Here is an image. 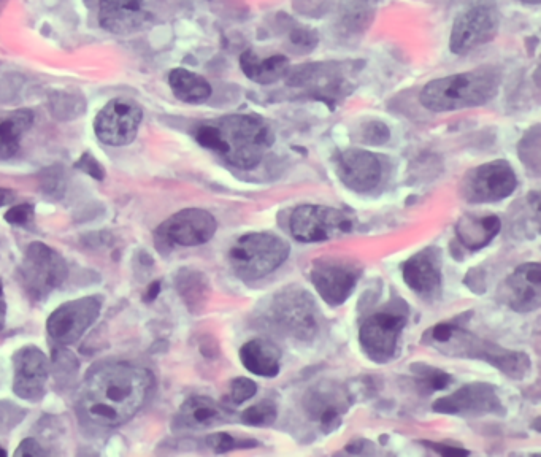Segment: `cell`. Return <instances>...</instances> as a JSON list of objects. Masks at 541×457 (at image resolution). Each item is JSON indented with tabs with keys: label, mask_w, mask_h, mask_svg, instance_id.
Returning <instances> with one entry per match:
<instances>
[{
	"label": "cell",
	"mask_w": 541,
	"mask_h": 457,
	"mask_svg": "<svg viewBox=\"0 0 541 457\" xmlns=\"http://www.w3.org/2000/svg\"><path fill=\"white\" fill-rule=\"evenodd\" d=\"M175 289L189 312L194 315L204 312L208 300L212 297V286L207 275L189 267L178 270L175 275Z\"/></svg>",
	"instance_id": "484cf974"
},
{
	"label": "cell",
	"mask_w": 541,
	"mask_h": 457,
	"mask_svg": "<svg viewBox=\"0 0 541 457\" xmlns=\"http://www.w3.org/2000/svg\"><path fill=\"white\" fill-rule=\"evenodd\" d=\"M258 392V385L250 378L238 377L231 381L229 386V400L234 405H242L253 399Z\"/></svg>",
	"instance_id": "d6a6232c"
},
{
	"label": "cell",
	"mask_w": 541,
	"mask_h": 457,
	"mask_svg": "<svg viewBox=\"0 0 541 457\" xmlns=\"http://www.w3.org/2000/svg\"><path fill=\"white\" fill-rule=\"evenodd\" d=\"M240 69L248 80L258 85H273L288 73L289 59L284 54L261 59L253 50H245L240 54Z\"/></svg>",
	"instance_id": "d4e9b609"
},
{
	"label": "cell",
	"mask_w": 541,
	"mask_h": 457,
	"mask_svg": "<svg viewBox=\"0 0 541 457\" xmlns=\"http://www.w3.org/2000/svg\"><path fill=\"white\" fill-rule=\"evenodd\" d=\"M143 120V110L134 100L113 99L94 120L97 139L108 146H124L134 142Z\"/></svg>",
	"instance_id": "4fadbf2b"
},
{
	"label": "cell",
	"mask_w": 541,
	"mask_h": 457,
	"mask_svg": "<svg viewBox=\"0 0 541 457\" xmlns=\"http://www.w3.org/2000/svg\"><path fill=\"white\" fill-rule=\"evenodd\" d=\"M34 123V113L27 108L0 112V161L10 159L18 153L24 134Z\"/></svg>",
	"instance_id": "4316f807"
},
{
	"label": "cell",
	"mask_w": 541,
	"mask_h": 457,
	"mask_svg": "<svg viewBox=\"0 0 541 457\" xmlns=\"http://www.w3.org/2000/svg\"><path fill=\"white\" fill-rule=\"evenodd\" d=\"M153 385V373L140 365H99L86 375L81 388V411L97 426H123L142 410Z\"/></svg>",
	"instance_id": "6da1fadb"
},
{
	"label": "cell",
	"mask_w": 541,
	"mask_h": 457,
	"mask_svg": "<svg viewBox=\"0 0 541 457\" xmlns=\"http://www.w3.org/2000/svg\"><path fill=\"white\" fill-rule=\"evenodd\" d=\"M435 413L454 416L505 415L499 392L488 383H470L449 396L435 400Z\"/></svg>",
	"instance_id": "9a60e30c"
},
{
	"label": "cell",
	"mask_w": 541,
	"mask_h": 457,
	"mask_svg": "<svg viewBox=\"0 0 541 457\" xmlns=\"http://www.w3.org/2000/svg\"><path fill=\"white\" fill-rule=\"evenodd\" d=\"M364 265L350 256L329 254L311 264L310 281L319 297L330 307H340L350 299L361 280Z\"/></svg>",
	"instance_id": "52a82bcc"
},
{
	"label": "cell",
	"mask_w": 541,
	"mask_h": 457,
	"mask_svg": "<svg viewBox=\"0 0 541 457\" xmlns=\"http://www.w3.org/2000/svg\"><path fill=\"white\" fill-rule=\"evenodd\" d=\"M499 296L513 312H537L541 305V265L527 262L516 267L500 286Z\"/></svg>",
	"instance_id": "ffe728a7"
},
{
	"label": "cell",
	"mask_w": 541,
	"mask_h": 457,
	"mask_svg": "<svg viewBox=\"0 0 541 457\" xmlns=\"http://www.w3.org/2000/svg\"><path fill=\"white\" fill-rule=\"evenodd\" d=\"M289 40H291L294 47L304 51L315 48L316 43H318V37H316L315 32L308 31V29H304V27L294 29V31L291 32V35H289Z\"/></svg>",
	"instance_id": "8d00e7d4"
},
{
	"label": "cell",
	"mask_w": 541,
	"mask_h": 457,
	"mask_svg": "<svg viewBox=\"0 0 541 457\" xmlns=\"http://www.w3.org/2000/svg\"><path fill=\"white\" fill-rule=\"evenodd\" d=\"M318 307L305 289L291 288L278 291L265 308V321L273 332L284 337L310 342L319 332Z\"/></svg>",
	"instance_id": "277c9868"
},
{
	"label": "cell",
	"mask_w": 541,
	"mask_h": 457,
	"mask_svg": "<svg viewBox=\"0 0 541 457\" xmlns=\"http://www.w3.org/2000/svg\"><path fill=\"white\" fill-rule=\"evenodd\" d=\"M16 196L10 189L0 188V207L10 205L15 202Z\"/></svg>",
	"instance_id": "b9f144b4"
},
{
	"label": "cell",
	"mask_w": 541,
	"mask_h": 457,
	"mask_svg": "<svg viewBox=\"0 0 541 457\" xmlns=\"http://www.w3.org/2000/svg\"><path fill=\"white\" fill-rule=\"evenodd\" d=\"M353 229L350 216L327 205H300L289 219L292 237L304 243L327 242Z\"/></svg>",
	"instance_id": "30bf717a"
},
{
	"label": "cell",
	"mask_w": 541,
	"mask_h": 457,
	"mask_svg": "<svg viewBox=\"0 0 541 457\" xmlns=\"http://www.w3.org/2000/svg\"><path fill=\"white\" fill-rule=\"evenodd\" d=\"M194 139L229 166L250 170L261 164L273 143L272 129L254 113H234L199 124Z\"/></svg>",
	"instance_id": "7a4b0ae2"
},
{
	"label": "cell",
	"mask_w": 541,
	"mask_h": 457,
	"mask_svg": "<svg viewBox=\"0 0 541 457\" xmlns=\"http://www.w3.org/2000/svg\"><path fill=\"white\" fill-rule=\"evenodd\" d=\"M69 277L66 259L42 242L27 246L18 269V278L27 296L34 302L47 299Z\"/></svg>",
	"instance_id": "8992f818"
},
{
	"label": "cell",
	"mask_w": 541,
	"mask_h": 457,
	"mask_svg": "<svg viewBox=\"0 0 541 457\" xmlns=\"http://www.w3.org/2000/svg\"><path fill=\"white\" fill-rule=\"evenodd\" d=\"M226 419V411L207 396H192L185 400L175 416V427L189 431H204L218 426Z\"/></svg>",
	"instance_id": "7402d4cb"
},
{
	"label": "cell",
	"mask_w": 541,
	"mask_h": 457,
	"mask_svg": "<svg viewBox=\"0 0 541 457\" xmlns=\"http://www.w3.org/2000/svg\"><path fill=\"white\" fill-rule=\"evenodd\" d=\"M291 246L270 232L246 234L232 246L229 262L238 278L256 281L267 277L286 262Z\"/></svg>",
	"instance_id": "5b68a950"
},
{
	"label": "cell",
	"mask_w": 541,
	"mask_h": 457,
	"mask_svg": "<svg viewBox=\"0 0 541 457\" xmlns=\"http://www.w3.org/2000/svg\"><path fill=\"white\" fill-rule=\"evenodd\" d=\"M424 445L429 446L435 453L442 454V456H467V454H470V451L457 445H445V443L434 442H424Z\"/></svg>",
	"instance_id": "ab89813d"
},
{
	"label": "cell",
	"mask_w": 541,
	"mask_h": 457,
	"mask_svg": "<svg viewBox=\"0 0 541 457\" xmlns=\"http://www.w3.org/2000/svg\"><path fill=\"white\" fill-rule=\"evenodd\" d=\"M35 208L32 204L13 205L5 213V221L12 226L27 227L34 223Z\"/></svg>",
	"instance_id": "e575fe53"
},
{
	"label": "cell",
	"mask_w": 541,
	"mask_h": 457,
	"mask_svg": "<svg viewBox=\"0 0 541 457\" xmlns=\"http://www.w3.org/2000/svg\"><path fill=\"white\" fill-rule=\"evenodd\" d=\"M5 0H0V7H2V4H4Z\"/></svg>",
	"instance_id": "bcb514c9"
},
{
	"label": "cell",
	"mask_w": 541,
	"mask_h": 457,
	"mask_svg": "<svg viewBox=\"0 0 541 457\" xmlns=\"http://www.w3.org/2000/svg\"><path fill=\"white\" fill-rule=\"evenodd\" d=\"M500 15L491 4H476L457 16L451 35L449 50L454 54L470 53L475 48L492 42L499 32Z\"/></svg>",
	"instance_id": "8fae6325"
},
{
	"label": "cell",
	"mask_w": 541,
	"mask_h": 457,
	"mask_svg": "<svg viewBox=\"0 0 541 457\" xmlns=\"http://www.w3.org/2000/svg\"><path fill=\"white\" fill-rule=\"evenodd\" d=\"M5 319H7V302H5L4 285L0 280V331L5 327Z\"/></svg>",
	"instance_id": "60d3db41"
},
{
	"label": "cell",
	"mask_w": 541,
	"mask_h": 457,
	"mask_svg": "<svg viewBox=\"0 0 541 457\" xmlns=\"http://www.w3.org/2000/svg\"><path fill=\"white\" fill-rule=\"evenodd\" d=\"M7 456V451L4 450V448H0V457Z\"/></svg>",
	"instance_id": "f6af8a7d"
},
{
	"label": "cell",
	"mask_w": 541,
	"mask_h": 457,
	"mask_svg": "<svg viewBox=\"0 0 541 457\" xmlns=\"http://www.w3.org/2000/svg\"><path fill=\"white\" fill-rule=\"evenodd\" d=\"M372 0H346V21L351 26H364L367 15H372Z\"/></svg>",
	"instance_id": "836d02e7"
},
{
	"label": "cell",
	"mask_w": 541,
	"mask_h": 457,
	"mask_svg": "<svg viewBox=\"0 0 541 457\" xmlns=\"http://www.w3.org/2000/svg\"><path fill=\"white\" fill-rule=\"evenodd\" d=\"M100 310L102 300L96 296L81 297L62 304L48 318V337L58 346L77 343L96 323Z\"/></svg>",
	"instance_id": "7c38bea8"
},
{
	"label": "cell",
	"mask_w": 541,
	"mask_h": 457,
	"mask_svg": "<svg viewBox=\"0 0 541 457\" xmlns=\"http://www.w3.org/2000/svg\"><path fill=\"white\" fill-rule=\"evenodd\" d=\"M159 291H161V283L159 281L151 283L150 288L146 289L145 302H153L159 296Z\"/></svg>",
	"instance_id": "7bdbcfd3"
},
{
	"label": "cell",
	"mask_w": 541,
	"mask_h": 457,
	"mask_svg": "<svg viewBox=\"0 0 541 457\" xmlns=\"http://www.w3.org/2000/svg\"><path fill=\"white\" fill-rule=\"evenodd\" d=\"M50 364L40 348L23 346L13 354V392L27 402H40L47 392Z\"/></svg>",
	"instance_id": "2e32d148"
},
{
	"label": "cell",
	"mask_w": 541,
	"mask_h": 457,
	"mask_svg": "<svg viewBox=\"0 0 541 457\" xmlns=\"http://www.w3.org/2000/svg\"><path fill=\"white\" fill-rule=\"evenodd\" d=\"M15 456L42 457L48 456V453L43 450L37 440H34V438H26V440H23L21 445L18 446V450L15 451Z\"/></svg>",
	"instance_id": "f35d334b"
},
{
	"label": "cell",
	"mask_w": 541,
	"mask_h": 457,
	"mask_svg": "<svg viewBox=\"0 0 541 457\" xmlns=\"http://www.w3.org/2000/svg\"><path fill=\"white\" fill-rule=\"evenodd\" d=\"M518 188V175L503 159L473 167L462 177L459 194L469 204H494L507 199Z\"/></svg>",
	"instance_id": "9c48e42d"
},
{
	"label": "cell",
	"mask_w": 541,
	"mask_h": 457,
	"mask_svg": "<svg viewBox=\"0 0 541 457\" xmlns=\"http://www.w3.org/2000/svg\"><path fill=\"white\" fill-rule=\"evenodd\" d=\"M402 277L405 285L421 299L429 302L438 299L442 294V251L429 246L413 254L402 264Z\"/></svg>",
	"instance_id": "d6986e66"
},
{
	"label": "cell",
	"mask_w": 541,
	"mask_h": 457,
	"mask_svg": "<svg viewBox=\"0 0 541 457\" xmlns=\"http://www.w3.org/2000/svg\"><path fill=\"white\" fill-rule=\"evenodd\" d=\"M169 86L173 96L185 104H202L212 96V85L197 73L186 69H173L169 73Z\"/></svg>",
	"instance_id": "83f0119b"
},
{
	"label": "cell",
	"mask_w": 541,
	"mask_h": 457,
	"mask_svg": "<svg viewBox=\"0 0 541 457\" xmlns=\"http://www.w3.org/2000/svg\"><path fill=\"white\" fill-rule=\"evenodd\" d=\"M411 372L418 377L419 385L426 391H445L453 383V377L443 370L427 364L411 365Z\"/></svg>",
	"instance_id": "f1b7e54d"
},
{
	"label": "cell",
	"mask_w": 541,
	"mask_h": 457,
	"mask_svg": "<svg viewBox=\"0 0 541 457\" xmlns=\"http://www.w3.org/2000/svg\"><path fill=\"white\" fill-rule=\"evenodd\" d=\"M218 223L215 216L202 208H185L158 227L156 237L165 245L199 246L215 237Z\"/></svg>",
	"instance_id": "5bb4252c"
},
{
	"label": "cell",
	"mask_w": 541,
	"mask_h": 457,
	"mask_svg": "<svg viewBox=\"0 0 541 457\" xmlns=\"http://www.w3.org/2000/svg\"><path fill=\"white\" fill-rule=\"evenodd\" d=\"M207 445L212 448L215 453L223 454L235 450H248V448H256L259 442L253 438H237L227 432H216V434L208 435Z\"/></svg>",
	"instance_id": "1f68e13d"
},
{
	"label": "cell",
	"mask_w": 541,
	"mask_h": 457,
	"mask_svg": "<svg viewBox=\"0 0 541 457\" xmlns=\"http://www.w3.org/2000/svg\"><path fill=\"white\" fill-rule=\"evenodd\" d=\"M75 167L81 170V172L86 173V175H89V177L94 178V180H105L104 167H102V164L91 153L81 154V158L75 162Z\"/></svg>",
	"instance_id": "d590c367"
},
{
	"label": "cell",
	"mask_w": 541,
	"mask_h": 457,
	"mask_svg": "<svg viewBox=\"0 0 541 457\" xmlns=\"http://www.w3.org/2000/svg\"><path fill=\"white\" fill-rule=\"evenodd\" d=\"M519 2H522V4L538 5L541 0H519Z\"/></svg>",
	"instance_id": "ee69618b"
},
{
	"label": "cell",
	"mask_w": 541,
	"mask_h": 457,
	"mask_svg": "<svg viewBox=\"0 0 541 457\" xmlns=\"http://www.w3.org/2000/svg\"><path fill=\"white\" fill-rule=\"evenodd\" d=\"M277 416V404L273 400L265 399L258 402V404L251 405L250 408H246L240 415V419L246 426L265 427L275 423Z\"/></svg>",
	"instance_id": "4dcf8cb0"
},
{
	"label": "cell",
	"mask_w": 541,
	"mask_h": 457,
	"mask_svg": "<svg viewBox=\"0 0 541 457\" xmlns=\"http://www.w3.org/2000/svg\"><path fill=\"white\" fill-rule=\"evenodd\" d=\"M408 310L402 307L383 308L364 319L359 329V343L367 358L384 364L396 356L399 338L407 326Z\"/></svg>",
	"instance_id": "ba28073f"
},
{
	"label": "cell",
	"mask_w": 541,
	"mask_h": 457,
	"mask_svg": "<svg viewBox=\"0 0 541 457\" xmlns=\"http://www.w3.org/2000/svg\"><path fill=\"white\" fill-rule=\"evenodd\" d=\"M502 221L497 215H464L456 224L457 242L465 250H483L499 235Z\"/></svg>",
	"instance_id": "603a6c76"
},
{
	"label": "cell",
	"mask_w": 541,
	"mask_h": 457,
	"mask_svg": "<svg viewBox=\"0 0 541 457\" xmlns=\"http://www.w3.org/2000/svg\"><path fill=\"white\" fill-rule=\"evenodd\" d=\"M541 135L540 126H534L526 135L522 137L519 142V158L529 167L530 170H534L535 173L540 172L541 161Z\"/></svg>",
	"instance_id": "f546056e"
},
{
	"label": "cell",
	"mask_w": 541,
	"mask_h": 457,
	"mask_svg": "<svg viewBox=\"0 0 541 457\" xmlns=\"http://www.w3.org/2000/svg\"><path fill=\"white\" fill-rule=\"evenodd\" d=\"M370 134H365V142L373 143V145H381V143L388 142L391 137L388 127L384 126L380 121H373L369 126Z\"/></svg>",
	"instance_id": "74e56055"
},
{
	"label": "cell",
	"mask_w": 541,
	"mask_h": 457,
	"mask_svg": "<svg viewBox=\"0 0 541 457\" xmlns=\"http://www.w3.org/2000/svg\"><path fill=\"white\" fill-rule=\"evenodd\" d=\"M305 413L311 421L321 426L324 432H332L342 423L351 405L350 392L334 381H321L308 389L304 400Z\"/></svg>",
	"instance_id": "e0dca14e"
},
{
	"label": "cell",
	"mask_w": 541,
	"mask_h": 457,
	"mask_svg": "<svg viewBox=\"0 0 541 457\" xmlns=\"http://www.w3.org/2000/svg\"><path fill=\"white\" fill-rule=\"evenodd\" d=\"M151 20L145 0H100L99 23L110 34H137L145 31Z\"/></svg>",
	"instance_id": "44dd1931"
},
{
	"label": "cell",
	"mask_w": 541,
	"mask_h": 457,
	"mask_svg": "<svg viewBox=\"0 0 541 457\" xmlns=\"http://www.w3.org/2000/svg\"><path fill=\"white\" fill-rule=\"evenodd\" d=\"M335 173L338 180L351 191L369 193L380 185L383 164L377 154L361 148H350L335 156Z\"/></svg>",
	"instance_id": "ac0fdd59"
},
{
	"label": "cell",
	"mask_w": 541,
	"mask_h": 457,
	"mask_svg": "<svg viewBox=\"0 0 541 457\" xmlns=\"http://www.w3.org/2000/svg\"><path fill=\"white\" fill-rule=\"evenodd\" d=\"M500 83H502L500 69L483 66L480 69L429 81L419 94V102L429 112L434 113L481 107L497 96Z\"/></svg>",
	"instance_id": "3957f363"
},
{
	"label": "cell",
	"mask_w": 541,
	"mask_h": 457,
	"mask_svg": "<svg viewBox=\"0 0 541 457\" xmlns=\"http://www.w3.org/2000/svg\"><path fill=\"white\" fill-rule=\"evenodd\" d=\"M240 361L248 372L258 377L273 378L280 373L281 351L265 338H253L240 348Z\"/></svg>",
	"instance_id": "cb8c5ba5"
}]
</instances>
